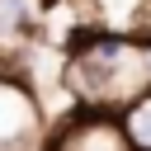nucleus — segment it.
<instances>
[{
    "label": "nucleus",
    "instance_id": "f257e3e1",
    "mask_svg": "<svg viewBox=\"0 0 151 151\" xmlns=\"http://www.w3.org/2000/svg\"><path fill=\"white\" fill-rule=\"evenodd\" d=\"M57 151H132V146H127V137H123L113 123L85 118V123H76V127H66V137L57 142Z\"/></svg>",
    "mask_w": 151,
    "mask_h": 151
},
{
    "label": "nucleus",
    "instance_id": "f03ea898",
    "mask_svg": "<svg viewBox=\"0 0 151 151\" xmlns=\"http://www.w3.org/2000/svg\"><path fill=\"white\" fill-rule=\"evenodd\" d=\"M28 127H33V104H28V94H24L19 85L0 80V142L24 137Z\"/></svg>",
    "mask_w": 151,
    "mask_h": 151
},
{
    "label": "nucleus",
    "instance_id": "7ed1b4c3",
    "mask_svg": "<svg viewBox=\"0 0 151 151\" xmlns=\"http://www.w3.org/2000/svg\"><path fill=\"white\" fill-rule=\"evenodd\" d=\"M123 137H127L132 146L151 151V94H142V99L127 109V118H123Z\"/></svg>",
    "mask_w": 151,
    "mask_h": 151
}]
</instances>
